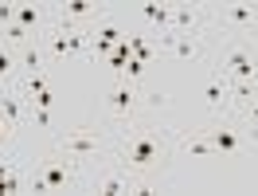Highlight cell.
Returning <instances> with one entry per match:
<instances>
[{
    "instance_id": "obj_1",
    "label": "cell",
    "mask_w": 258,
    "mask_h": 196,
    "mask_svg": "<svg viewBox=\"0 0 258 196\" xmlns=\"http://www.w3.org/2000/svg\"><path fill=\"white\" fill-rule=\"evenodd\" d=\"M223 71L231 75L235 82H254V71H258V59L250 55L246 47H235L231 55L223 59Z\"/></svg>"
},
{
    "instance_id": "obj_2",
    "label": "cell",
    "mask_w": 258,
    "mask_h": 196,
    "mask_svg": "<svg viewBox=\"0 0 258 196\" xmlns=\"http://www.w3.org/2000/svg\"><path fill=\"white\" fill-rule=\"evenodd\" d=\"M161 157V141H157V133H141L133 145H129L125 161L133 165V169H149V165Z\"/></svg>"
},
{
    "instance_id": "obj_3",
    "label": "cell",
    "mask_w": 258,
    "mask_h": 196,
    "mask_svg": "<svg viewBox=\"0 0 258 196\" xmlns=\"http://www.w3.org/2000/svg\"><path fill=\"white\" fill-rule=\"evenodd\" d=\"M67 180H71L67 165H55V161H51L47 169H43V177L35 180V192H59V188H67Z\"/></svg>"
},
{
    "instance_id": "obj_4",
    "label": "cell",
    "mask_w": 258,
    "mask_h": 196,
    "mask_svg": "<svg viewBox=\"0 0 258 196\" xmlns=\"http://www.w3.org/2000/svg\"><path fill=\"white\" fill-rule=\"evenodd\" d=\"M63 149L67 153H79V157H90V153H98V137H90V133H71V137H63Z\"/></svg>"
},
{
    "instance_id": "obj_5",
    "label": "cell",
    "mask_w": 258,
    "mask_h": 196,
    "mask_svg": "<svg viewBox=\"0 0 258 196\" xmlns=\"http://www.w3.org/2000/svg\"><path fill=\"white\" fill-rule=\"evenodd\" d=\"M133 86H129V82H121V86H113L110 90V110L113 114H129V110H133Z\"/></svg>"
},
{
    "instance_id": "obj_6",
    "label": "cell",
    "mask_w": 258,
    "mask_h": 196,
    "mask_svg": "<svg viewBox=\"0 0 258 196\" xmlns=\"http://www.w3.org/2000/svg\"><path fill=\"white\" fill-rule=\"evenodd\" d=\"M82 43H86V39H82L79 32H59L51 39V51H55V55H75V51H82Z\"/></svg>"
},
{
    "instance_id": "obj_7",
    "label": "cell",
    "mask_w": 258,
    "mask_h": 196,
    "mask_svg": "<svg viewBox=\"0 0 258 196\" xmlns=\"http://www.w3.org/2000/svg\"><path fill=\"white\" fill-rule=\"evenodd\" d=\"M223 20H227V24H254V20H258V8H254V4H227V8H223Z\"/></svg>"
},
{
    "instance_id": "obj_8",
    "label": "cell",
    "mask_w": 258,
    "mask_h": 196,
    "mask_svg": "<svg viewBox=\"0 0 258 196\" xmlns=\"http://www.w3.org/2000/svg\"><path fill=\"white\" fill-rule=\"evenodd\" d=\"M239 133L235 130H215V137H211V149H219V153H239Z\"/></svg>"
},
{
    "instance_id": "obj_9",
    "label": "cell",
    "mask_w": 258,
    "mask_h": 196,
    "mask_svg": "<svg viewBox=\"0 0 258 196\" xmlns=\"http://www.w3.org/2000/svg\"><path fill=\"white\" fill-rule=\"evenodd\" d=\"M227 94H231V86H227L223 79H208V86H204V98H208V106H223Z\"/></svg>"
},
{
    "instance_id": "obj_10",
    "label": "cell",
    "mask_w": 258,
    "mask_h": 196,
    "mask_svg": "<svg viewBox=\"0 0 258 196\" xmlns=\"http://www.w3.org/2000/svg\"><path fill=\"white\" fill-rule=\"evenodd\" d=\"M141 16L164 28V24H172V8H168V4H145V8H141Z\"/></svg>"
},
{
    "instance_id": "obj_11",
    "label": "cell",
    "mask_w": 258,
    "mask_h": 196,
    "mask_svg": "<svg viewBox=\"0 0 258 196\" xmlns=\"http://www.w3.org/2000/svg\"><path fill=\"white\" fill-rule=\"evenodd\" d=\"M98 192H102V196H117V192H129V177H125V173H117V177H106L102 184H98Z\"/></svg>"
},
{
    "instance_id": "obj_12",
    "label": "cell",
    "mask_w": 258,
    "mask_h": 196,
    "mask_svg": "<svg viewBox=\"0 0 258 196\" xmlns=\"http://www.w3.org/2000/svg\"><path fill=\"white\" fill-rule=\"evenodd\" d=\"M16 24L28 32V28H35L39 24V8H32V4H24V8H16Z\"/></svg>"
},
{
    "instance_id": "obj_13",
    "label": "cell",
    "mask_w": 258,
    "mask_h": 196,
    "mask_svg": "<svg viewBox=\"0 0 258 196\" xmlns=\"http://www.w3.org/2000/svg\"><path fill=\"white\" fill-rule=\"evenodd\" d=\"M172 51H176L180 59H196V55H200V47H196V39H172Z\"/></svg>"
},
{
    "instance_id": "obj_14",
    "label": "cell",
    "mask_w": 258,
    "mask_h": 196,
    "mask_svg": "<svg viewBox=\"0 0 258 196\" xmlns=\"http://www.w3.org/2000/svg\"><path fill=\"white\" fill-rule=\"evenodd\" d=\"M0 110H4V118H8V126H16V122H20V102L12 94L0 98Z\"/></svg>"
},
{
    "instance_id": "obj_15",
    "label": "cell",
    "mask_w": 258,
    "mask_h": 196,
    "mask_svg": "<svg viewBox=\"0 0 258 196\" xmlns=\"http://www.w3.org/2000/svg\"><path fill=\"white\" fill-rule=\"evenodd\" d=\"M172 24L176 28H196V8H172Z\"/></svg>"
},
{
    "instance_id": "obj_16",
    "label": "cell",
    "mask_w": 258,
    "mask_h": 196,
    "mask_svg": "<svg viewBox=\"0 0 258 196\" xmlns=\"http://www.w3.org/2000/svg\"><path fill=\"white\" fill-rule=\"evenodd\" d=\"M90 8H94L90 0H71L67 4V16H90Z\"/></svg>"
},
{
    "instance_id": "obj_17",
    "label": "cell",
    "mask_w": 258,
    "mask_h": 196,
    "mask_svg": "<svg viewBox=\"0 0 258 196\" xmlns=\"http://www.w3.org/2000/svg\"><path fill=\"white\" fill-rule=\"evenodd\" d=\"M184 149H188V153H196V157H211V141H200V137H192Z\"/></svg>"
},
{
    "instance_id": "obj_18",
    "label": "cell",
    "mask_w": 258,
    "mask_h": 196,
    "mask_svg": "<svg viewBox=\"0 0 258 196\" xmlns=\"http://www.w3.org/2000/svg\"><path fill=\"white\" fill-rule=\"evenodd\" d=\"M12 67H16L12 51H4V47H0V79H8V75H12Z\"/></svg>"
},
{
    "instance_id": "obj_19",
    "label": "cell",
    "mask_w": 258,
    "mask_h": 196,
    "mask_svg": "<svg viewBox=\"0 0 258 196\" xmlns=\"http://www.w3.org/2000/svg\"><path fill=\"white\" fill-rule=\"evenodd\" d=\"M8 192H20V177H12V173L0 180V196H8Z\"/></svg>"
},
{
    "instance_id": "obj_20",
    "label": "cell",
    "mask_w": 258,
    "mask_h": 196,
    "mask_svg": "<svg viewBox=\"0 0 258 196\" xmlns=\"http://www.w3.org/2000/svg\"><path fill=\"white\" fill-rule=\"evenodd\" d=\"M125 71H129V79H141V71H145V59H125Z\"/></svg>"
},
{
    "instance_id": "obj_21",
    "label": "cell",
    "mask_w": 258,
    "mask_h": 196,
    "mask_svg": "<svg viewBox=\"0 0 258 196\" xmlns=\"http://www.w3.org/2000/svg\"><path fill=\"white\" fill-rule=\"evenodd\" d=\"M12 20H16V4H0V24L8 28Z\"/></svg>"
},
{
    "instance_id": "obj_22",
    "label": "cell",
    "mask_w": 258,
    "mask_h": 196,
    "mask_svg": "<svg viewBox=\"0 0 258 196\" xmlns=\"http://www.w3.org/2000/svg\"><path fill=\"white\" fill-rule=\"evenodd\" d=\"M4 35H8V39H28V32H24V28H20L16 20H12V24H8V28H4Z\"/></svg>"
},
{
    "instance_id": "obj_23",
    "label": "cell",
    "mask_w": 258,
    "mask_h": 196,
    "mask_svg": "<svg viewBox=\"0 0 258 196\" xmlns=\"http://www.w3.org/2000/svg\"><path fill=\"white\" fill-rule=\"evenodd\" d=\"M24 63H28L35 75H39V51H28V55H24Z\"/></svg>"
},
{
    "instance_id": "obj_24",
    "label": "cell",
    "mask_w": 258,
    "mask_h": 196,
    "mask_svg": "<svg viewBox=\"0 0 258 196\" xmlns=\"http://www.w3.org/2000/svg\"><path fill=\"white\" fill-rule=\"evenodd\" d=\"M8 173H12V165H8V161H0V180L8 177Z\"/></svg>"
},
{
    "instance_id": "obj_25",
    "label": "cell",
    "mask_w": 258,
    "mask_h": 196,
    "mask_svg": "<svg viewBox=\"0 0 258 196\" xmlns=\"http://www.w3.org/2000/svg\"><path fill=\"white\" fill-rule=\"evenodd\" d=\"M250 118H254V126H258V102H254V110H250Z\"/></svg>"
},
{
    "instance_id": "obj_26",
    "label": "cell",
    "mask_w": 258,
    "mask_h": 196,
    "mask_svg": "<svg viewBox=\"0 0 258 196\" xmlns=\"http://www.w3.org/2000/svg\"><path fill=\"white\" fill-rule=\"evenodd\" d=\"M254 102H258V82H254Z\"/></svg>"
},
{
    "instance_id": "obj_27",
    "label": "cell",
    "mask_w": 258,
    "mask_h": 196,
    "mask_svg": "<svg viewBox=\"0 0 258 196\" xmlns=\"http://www.w3.org/2000/svg\"><path fill=\"white\" fill-rule=\"evenodd\" d=\"M0 133H4V126H0Z\"/></svg>"
}]
</instances>
